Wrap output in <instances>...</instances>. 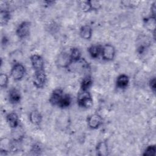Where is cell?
<instances>
[{
  "instance_id": "obj_10",
  "label": "cell",
  "mask_w": 156,
  "mask_h": 156,
  "mask_svg": "<svg viewBox=\"0 0 156 156\" xmlns=\"http://www.w3.org/2000/svg\"><path fill=\"white\" fill-rule=\"evenodd\" d=\"M8 98L9 102L12 104H16L21 101V94L20 91L15 88H12L8 93Z\"/></svg>"
},
{
  "instance_id": "obj_9",
  "label": "cell",
  "mask_w": 156,
  "mask_h": 156,
  "mask_svg": "<svg viewBox=\"0 0 156 156\" xmlns=\"http://www.w3.org/2000/svg\"><path fill=\"white\" fill-rule=\"evenodd\" d=\"M72 62L69 54H68L66 52L61 53L57 58V64L59 66L62 68H68Z\"/></svg>"
},
{
  "instance_id": "obj_12",
  "label": "cell",
  "mask_w": 156,
  "mask_h": 156,
  "mask_svg": "<svg viewBox=\"0 0 156 156\" xmlns=\"http://www.w3.org/2000/svg\"><path fill=\"white\" fill-rule=\"evenodd\" d=\"M129 83V77L124 74H120L118 76L116 80V85L118 88L124 89L127 88Z\"/></svg>"
},
{
  "instance_id": "obj_11",
  "label": "cell",
  "mask_w": 156,
  "mask_h": 156,
  "mask_svg": "<svg viewBox=\"0 0 156 156\" xmlns=\"http://www.w3.org/2000/svg\"><path fill=\"white\" fill-rule=\"evenodd\" d=\"M6 119L11 128L15 129L19 126V117L15 112H11L9 113L6 116Z\"/></svg>"
},
{
  "instance_id": "obj_17",
  "label": "cell",
  "mask_w": 156,
  "mask_h": 156,
  "mask_svg": "<svg viewBox=\"0 0 156 156\" xmlns=\"http://www.w3.org/2000/svg\"><path fill=\"white\" fill-rule=\"evenodd\" d=\"M144 24L146 28L152 31L153 32H155V16H150L146 18L144 20Z\"/></svg>"
},
{
  "instance_id": "obj_3",
  "label": "cell",
  "mask_w": 156,
  "mask_h": 156,
  "mask_svg": "<svg viewBox=\"0 0 156 156\" xmlns=\"http://www.w3.org/2000/svg\"><path fill=\"white\" fill-rule=\"evenodd\" d=\"M101 55L105 61H112L115 56V49L110 44H106L102 48Z\"/></svg>"
},
{
  "instance_id": "obj_24",
  "label": "cell",
  "mask_w": 156,
  "mask_h": 156,
  "mask_svg": "<svg viewBox=\"0 0 156 156\" xmlns=\"http://www.w3.org/2000/svg\"><path fill=\"white\" fill-rule=\"evenodd\" d=\"M9 82V77L6 74L1 73L0 74V86L2 88H6Z\"/></svg>"
},
{
  "instance_id": "obj_14",
  "label": "cell",
  "mask_w": 156,
  "mask_h": 156,
  "mask_svg": "<svg viewBox=\"0 0 156 156\" xmlns=\"http://www.w3.org/2000/svg\"><path fill=\"white\" fill-rule=\"evenodd\" d=\"M79 34L82 38L90 40L91 39L93 34L92 28L89 25H84L80 27Z\"/></svg>"
},
{
  "instance_id": "obj_7",
  "label": "cell",
  "mask_w": 156,
  "mask_h": 156,
  "mask_svg": "<svg viewBox=\"0 0 156 156\" xmlns=\"http://www.w3.org/2000/svg\"><path fill=\"white\" fill-rule=\"evenodd\" d=\"M30 63L35 71L44 69V60L43 58L38 54H33L30 57Z\"/></svg>"
},
{
  "instance_id": "obj_4",
  "label": "cell",
  "mask_w": 156,
  "mask_h": 156,
  "mask_svg": "<svg viewBox=\"0 0 156 156\" xmlns=\"http://www.w3.org/2000/svg\"><path fill=\"white\" fill-rule=\"evenodd\" d=\"M46 81V74L43 70L35 71L33 79V83L37 88H42Z\"/></svg>"
},
{
  "instance_id": "obj_6",
  "label": "cell",
  "mask_w": 156,
  "mask_h": 156,
  "mask_svg": "<svg viewBox=\"0 0 156 156\" xmlns=\"http://www.w3.org/2000/svg\"><path fill=\"white\" fill-rule=\"evenodd\" d=\"M102 118L98 114L91 115L87 118L88 126L91 129H98L102 124Z\"/></svg>"
},
{
  "instance_id": "obj_1",
  "label": "cell",
  "mask_w": 156,
  "mask_h": 156,
  "mask_svg": "<svg viewBox=\"0 0 156 156\" xmlns=\"http://www.w3.org/2000/svg\"><path fill=\"white\" fill-rule=\"evenodd\" d=\"M77 102L80 107L88 108L93 105V101L91 94L88 91H82L78 94Z\"/></svg>"
},
{
  "instance_id": "obj_13",
  "label": "cell",
  "mask_w": 156,
  "mask_h": 156,
  "mask_svg": "<svg viewBox=\"0 0 156 156\" xmlns=\"http://www.w3.org/2000/svg\"><path fill=\"white\" fill-rule=\"evenodd\" d=\"M96 154L99 156H106L108 155V146L105 141L99 142L96 147Z\"/></svg>"
},
{
  "instance_id": "obj_19",
  "label": "cell",
  "mask_w": 156,
  "mask_h": 156,
  "mask_svg": "<svg viewBox=\"0 0 156 156\" xmlns=\"http://www.w3.org/2000/svg\"><path fill=\"white\" fill-rule=\"evenodd\" d=\"M10 19V12L7 10H1L0 12V21L2 26L6 25Z\"/></svg>"
},
{
  "instance_id": "obj_22",
  "label": "cell",
  "mask_w": 156,
  "mask_h": 156,
  "mask_svg": "<svg viewBox=\"0 0 156 156\" xmlns=\"http://www.w3.org/2000/svg\"><path fill=\"white\" fill-rule=\"evenodd\" d=\"M156 147L155 145H150L144 150L143 155L144 156H154L155 155Z\"/></svg>"
},
{
  "instance_id": "obj_23",
  "label": "cell",
  "mask_w": 156,
  "mask_h": 156,
  "mask_svg": "<svg viewBox=\"0 0 156 156\" xmlns=\"http://www.w3.org/2000/svg\"><path fill=\"white\" fill-rule=\"evenodd\" d=\"M87 3L90 10H97L100 9L101 5L99 1H87Z\"/></svg>"
},
{
  "instance_id": "obj_5",
  "label": "cell",
  "mask_w": 156,
  "mask_h": 156,
  "mask_svg": "<svg viewBox=\"0 0 156 156\" xmlns=\"http://www.w3.org/2000/svg\"><path fill=\"white\" fill-rule=\"evenodd\" d=\"M31 23L29 21H23L18 26L16 30V35L21 39L26 38L30 33Z\"/></svg>"
},
{
  "instance_id": "obj_2",
  "label": "cell",
  "mask_w": 156,
  "mask_h": 156,
  "mask_svg": "<svg viewBox=\"0 0 156 156\" xmlns=\"http://www.w3.org/2000/svg\"><path fill=\"white\" fill-rule=\"evenodd\" d=\"M26 73L24 66L20 63H16L12 66L10 70L11 77L16 81L21 80Z\"/></svg>"
},
{
  "instance_id": "obj_20",
  "label": "cell",
  "mask_w": 156,
  "mask_h": 156,
  "mask_svg": "<svg viewBox=\"0 0 156 156\" xmlns=\"http://www.w3.org/2000/svg\"><path fill=\"white\" fill-rule=\"evenodd\" d=\"M71 103V98L68 94H64L62 99L60 100L58 107L60 108H66L68 107Z\"/></svg>"
},
{
  "instance_id": "obj_25",
  "label": "cell",
  "mask_w": 156,
  "mask_h": 156,
  "mask_svg": "<svg viewBox=\"0 0 156 156\" xmlns=\"http://www.w3.org/2000/svg\"><path fill=\"white\" fill-rule=\"evenodd\" d=\"M149 87L151 88V89L153 91V92L155 91V89H156V80H155V78L153 77L152 78L150 81H149Z\"/></svg>"
},
{
  "instance_id": "obj_18",
  "label": "cell",
  "mask_w": 156,
  "mask_h": 156,
  "mask_svg": "<svg viewBox=\"0 0 156 156\" xmlns=\"http://www.w3.org/2000/svg\"><path fill=\"white\" fill-rule=\"evenodd\" d=\"M93 84V80L90 76H86L83 78L80 83V88L82 91H88Z\"/></svg>"
},
{
  "instance_id": "obj_21",
  "label": "cell",
  "mask_w": 156,
  "mask_h": 156,
  "mask_svg": "<svg viewBox=\"0 0 156 156\" xmlns=\"http://www.w3.org/2000/svg\"><path fill=\"white\" fill-rule=\"evenodd\" d=\"M69 55L72 62H75L81 58V52L77 48H73L71 49Z\"/></svg>"
},
{
  "instance_id": "obj_16",
  "label": "cell",
  "mask_w": 156,
  "mask_h": 156,
  "mask_svg": "<svg viewBox=\"0 0 156 156\" xmlns=\"http://www.w3.org/2000/svg\"><path fill=\"white\" fill-rule=\"evenodd\" d=\"M102 48L100 45H92L88 49V51L92 58H96L101 55Z\"/></svg>"
},
{
  "instance_id": "obj_27",
  "label": "cell",
  "mask_w": 156,
  "mask_h": 156,
  "mask_svg": "<svg viewBox=\"0 0 156 156\" xmlns=\"http://www.w3.org/2000/svg\"><path fill=\"white\" fill-rule=\"evenodd\" d=\"M156 7H155V2H154L152 5H151V13H152V16H155V11H156Z\"/></svg>"
},
{
  "instance_id": "obj_26",
  "label": "cell",
  "mask_w": 156,
  "mask_h": 156,
  "mask_svg": "<svg viewBox=\"0 0 156 156\" xmlns=\"http://www.w3.org/2000/svg\"><path fill=\"white\" fill-rule=\"evenodd\" d=\"M31 151L34 152V154L37 153V152H38V154H39V152L41 151V148H40V146H38V144H34L32 146V149Z\"/></svg>"
},
{
  "instance_id": "obj_8",
  "label": "cell",
  "mask_w": 156,
  "mask_h": 156,
  "mask_svg": "<svg viewBox=\"0 0 156 156\" xmlns=\"http://www.w3.org/2000/svg\"><path fill=\"white\" fill-rule=\"evenodd\" d=\"M64 95L63 91L61 88L55 89L51 93L49 98V102L52 105L58 106L60 100L62 99L63 96Z\"/></svg>"
},
{
  "instance_id": "obj_15",
  "label": "cell",
  "mask_w": 156,
  "mask_h": 156,
  "mask_svg": "<svg viewBox=\"0 0 156 156\" xmlns=\"http://www.w3.org/2000/svg\"><path fill=\"white\" fill-rule=\"evenodd\" d=\"M29 120L34 125H39L42 121V116L37 110H34L30 113Z\"/></svg>"
}]
</instances>
